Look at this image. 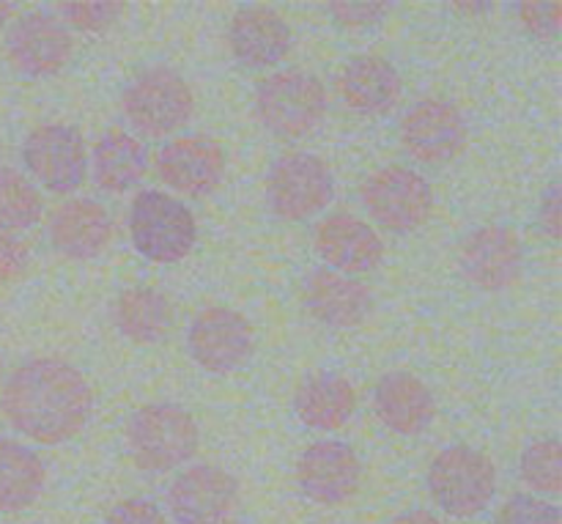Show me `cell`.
Returning a JSON list of instances; mask_svg holds the SVG:
<instances>
[{"mask_svg": "<svg viewBox=\"0 0 562 524\" xmlns=\"http://www.w3.org/2000/svg\"><path fill=\"white\" fill-rule=\"evenodd\" d=\"M44 489V465L31 448L0 437V511L14 514L38 500Z\"/></svg>", "mask_w": 562, "mask_h": 524, "instance_id": "484cf974", "label": "cell"}, {"mask_svg": "<svg viewBox=\"0 0 562 524\" xmlns=\"http://www.w3.org/2000/svg\"><path fill=\"white\" fill-rule=\"evenodd\" d=\"M362 203L379 225L409 234L431 218L434 192L431 185L415 170L404 165H387L366 179Z\"/></svg>", "mask_w": 562, "mask_h": 524, "instance_id": "52a82bcc", "label": "cell"}, {"mask_svg": "<svg viewBox=\"0 0 562 524\" xmlns=\"http://www.w3.org/2000/svg\"><path fill=\"white\" fill-rule=\"evenodd\" d=\"M294 410L305 426L318 432H335L346 426L357 410V393L349 379L338 374H313L300 384Z\"/></svg>", "mask_w": 562, "mask_h": 524, "instance_id": "603a6c76", "label": "cell"}, {"mask_svg": "<svg viewBox=\"0 0 562 524\" xmlns=\"http://www.w3.org/2000/svg\"><path fill=\"white\" fill-rule=\"evenodd\" d=\"M296 483L318 505H344L360 492L362 465L355 450L335 439L313 443L296 461Z\"/></svg>", "mask_w": 562, "mask_h": 524, "instance_id": "4fadbf2b", "label": "cell"}, {"mask_svg": "<svg viewBox=\"0 0 562 524\" xmlns=\"http://www.w3.org/2000/svg\"><path fill=\"white\" fill-rule=\"evenodd\" d=\"M42 218V196L22 174L0 168V231L31 228Z\"/></svg>", "mask_w": 562, "mask_h": 524, "instance_id": "4316f807", "label": "cell"}, {"mask_svg": "<svg viewBox=\"0 0 562 524\" xmlns=\"http://www.w3.org/2000/svg\"><path fill=\"white\" fill-rule=\"evenodd\" d=\"M157 174L170 190L184 196H206L217 190L225 174V152L203 135L176 137L157 154Z\"/></svg>", "mask_w": 562, "mask_h": 524, "instance_id": "2e32d148", "label": "cell"}, {"mask_svg": "<svg viewBox=\"0 0 562 524\" xmlns=\"http://www.w3.org/2000/svg\"><path fill=\"white\" fill-rule=\"evenodd\" d=\"M428 492L450 516L470 520L488 509L497 492V470L486 454L467 445L445 448L428 467Z\"/></svg>", "mask_w": 562, "mask_h": 524, "instance_id": "7a4b0ae2", "label": "cell"}, {"mask_svg": "<svg viewBox=\"0 0 562 524\" xmlns=\"http://www.w3.org/2000/svg\"><path fill=\"white\" fill-rule=\"evenodd\" d=\"M401 143L417 163H450L467 146L464 115L442 99H423L401 121Z\"/></svg>", "mask_w": 562, "mask_h": 524, "instance_id": "7c38bea8", "label": "cell"}, {"mask_svg": "<svg viewBox=\"0 0 562 524\" xmlns=\"http://www.w3.org/2000/svg\"><path fill=\"white\" fill-rule=\"evenodd\" d=\"M25 168L47 187L49 192H75L86 181L88 154L82 135L69 124L36 126L22 143Z\"/></svg>", "mask_w": 562, "mask_h": 524, "instance_id": "9c48e42d", "label": "cell"}, {"mask_svg": "<svg viewBox=\"0 0 562 524\" xmlns=\"http://www.w3.org/2000/svg\"><path fill=\"white\" fill-rule=\"evenodd\" d=\"M459 264L472 286L483 291H503L521 278L525 245L514 228L486 225L467 236Z\"/></svg>", "mask_w": 562, "mask_h": 524, "instance_id": "5bb4252c", "label": "cell"}, {"mask_svg": "<svg viewBox=\"0 0 562 524\" xmlns=\"http://www.w3.org/2000/svg\"><path fill=\"white\" fill-rule=\"evenodd\" d=\"M121 104L135 130L146 137H165L190 121L195 99L184 77L168 66H154L126 86Z\"/></svg>", "mask_w": 562, "mask_h": 524, "instance_id": "8992f818", "label": "cell"}, {"mask_svg": "<svg viewBox=\"0 0 562 524\" xmlns=\"http://www.w3.org/2000/svg\"><path fill=\"white\" fill-rule=\"evenodd\" d=\"M0 377H3V357H0Z\"/></svg>", "mask_w": 562, "mask_h": 524, "instance_id": "f35d334b", "label": "cell"}, {"mask_svg": "<svg viewBox=\"0 0 562 524\" xmlns=\"http://www.w3.org/2000/svg\"><path fill=\"white\" fill-rule=\"evenodd\" d=\"M521 22L527 31L538 38H558L562 3H521L519 5Z\"/></svg>", "mask_w": 562, "mask_h": 524, "instance_id": "4dcf8cb0", "label": "cell"}, {"mask_svg": "<svg viewBox=\"0 0 562 524\" xmlns=\"http://www.w3.org/2000/svg\"><path fill=\"white\" fill-rule=\"evenodd\" d=\"M192 360L209 374H231L252 355V327L231 308H206L187 333Z\"/></svg>", "mask_w": 562, "mask_h": 524, "instance_id": "8fae6325", "label": "cell"}, {"mask_svg": "<svg viewBox=\"0 0 562 524\" xmlns=\"http://www.w3.org/2000/svg\"><path fill=\"white\" fill-rule=\"evenodd\" d=\"M256 113L272 135L300 141L318 130L327 113V91L318 77L285 69L258 86Z\"/></svg>", "mask_w": 562, "mask_h": 524, "instance_id": "3957f363", "label": "cell"}, {"mask_svg": "<svg viewBox=\"0 0 562 524\" xmlns=\"http://www.w3.org/2000/svg\"><path fill=\"white\" fill-rule=\"evenodd\" d=\"M113 236V220L102 203L91 198H75L55 209L49 220V239L58 253L69 258H93L108 247Z\"/></svg>", "mask_w": 562, "mask_h": 524, "instance_id": "ffe728a7", "label": "cell"}, {"mask_svg": "<svg viewBox=\"0 0 562 524\" xmlns=\"http://www.w3.org/2000/svg\"><path fill=\"white\" fill-rule=\"evenodd\" d=\"M267 201L280 220L313 218L333 201V174L313 154H283L269 170Z\"/></svg>", "mask_w": 562, "mask_h": 524, "instance_id": "ba28073f", "label": "cell"}, {"mask_svg": "<svg viewBox=\"0 0 562 524\" xmlns=\"http://www.w3.org/2000/svg\"><path fill=\"white\" fill-rule=\"evenodd\" d=\"M329 11L344 25H373L379 16L387 14V3H333Z\"/></svg>", "mask_w": 562, "mask_h": 524, "instance_id": "836d02e7", "label": "cell"}, {"mask_svg": "<svg viewBox=\"0 0 562 524\" xmlns=\"http://www.w3.org/2000/svg\"><path fill=\"white\" fill-rule=\"evenodd\" d=\"M302 300L316 322L335 330L357 327L373 305V294L366 283L335 269H316L307 275Z\"/></svg>", "mask_w": 562, "mask_h": 524, "instance_id": "e0dca14e", "label": "cell"}, {"mask_svg": "<svg viewBox=\"0 0 562 524\" xmlns=\"http://www.w3.org/2000/svg\"><path fill=\"white\" fill-rule=\"evenodd\" d=\"M541 225L552 239H560V225H562V203H560V185L549 187V192L541 201Z\"/></svg>", "mask_w": 562, "mask_h": 524, "instance_id": "e575fe53", "label": "cell"}, {"mask_svg": "<svg viewBox=\"0 0 562 524\" xmlns=\"http://www.w3.org/2000/svg\"><path fill=\"white\" fill-rule=\"evenodd\" d=\"M231 53L250 69H267L291 53V27L283 16L263 5H247L236 11L228 25Z\"/></svg>", "mask_w": 562, "mask_h": 524, "instance_id": "d6986e66", "label": "cell"}, {"mask_svg": "<svg viewBox=\"0 0 562 524\" xmlns=\"http://www.w3.org/2000/svg\"><path fill=\"white\" fill-rule=\"evenodd\" d=\"M168 509L176 524H231L239 509V483L220 467H190L170 483Z\"/></svg>", "mask_w": 562, "mask_h": 524, "instance_id": "30bf717a", "label": "cell"}, {"mask_svg": "<svg viewBox=\"0 0 562 524\" xmlns=\"http://www.w3.org/2000/svg\"><path fill=\"white\" fill-rule=\"evenodd\" d=\"M494 524H562V516L558 505L543 503L532 494H514L499 509Z\"/></svg>", "mask_w": 562, "mask_h": 524, "instance_id": "f1b7e54d", "label": "cell"}, {"mask_svg": "<svg viewBox=\"0 0 562 524\" xmlns=\"http://www.w3.org/2000/svg\"><path fill=\"white\" fill-rule=\"evenodd\" d=\"M456 11H486L488 5H453Z\"/></svg>", "mask_w": 562, "mask_h": 524, "instance_id": "74e56055", "label": "cell"}, {"mask_svg": "<svg viewBox=\"0 0 562 524\" xmlns=\"http://www.w3.org/2000/svg\"><path fill=\"white\" fill-rule=\"evenodd\" d=\"M58 11L80 31H108L124 14V3H60Z\"/></svg>", "mask_w": 562, "mask_h": 524, "instance_id": "f546056e", "label": "cell"}, {"mask_svg": "<svg viewBox=\"0 0 562 524\" xmlns=\"http://www.w3.org/2000/svg\"><path fill=\"white\" fill-rule=\"evenodd\" d=\"M373 410L379 421L395 434H420L434 421V395L415 374L393 371L384 374L373 388Z\"/></svg>", "mask_w": 562, "mask_h": 524, "instance_id": "44dd1931", "label": "cell"}, {"mask_svg": "<svg viewBox=\"0 0 562 524\" xmlns=\"http://www.w3.org/2000/svg\"><path fill=\"white\" fill-rule=\"evenodd\" d=\"M387 524H442L431 511H406V514L395 516Z\"/></svg>", "mask_w": 562, "mask_h": 524, "instance_id": "d590c367", "label": "cell"}, {"mask_svg": "<svg viewBox=\"0 0 562 524\" xmlns=\"http://www.w3.org/2000/svg\"><path fill=\"white\" fill-rule=\"evenodd\" d=\"M148 154L137 137L130 132L113 130L104 132L93 146V181L108 192H126L146 176Z\"/></svg>", "mask_w": 562, "mask_h": 524, "instance_id": "cb8c5ba5", "label": "cell"}, {"mask_svg": "<svg viewBox=\"0 0 562 524\" xmlns=\"http://www.w3.org/2000/svg\"><path fill=\"white\" fill-rule=\"evenodd\" d=\"M130 236L135 250L148 261L176 264L195 245L198 225L179 198L146 190L132 203Z\"/></svg>", "mask_w": 562, "mask_h": 524, "instance_id": "5b68a950", "label": "cell"}, {"mask_svg": "<svg viewBox=\"0 0 562 524\" xmlns=\"http://www.w3.org/2000/svg\"><path fill=\"white\" fill-rule=\"evenodd\" d=\"M115 327L135 344H157L168 335L173 308L157 289H126L113 305Z\"/></svg>", "mask_w": 562, "mask_h": 524, "instance_id": "d4e9b609", "label": "cell"}, {"mask_svg": "<svg viewBox=\"0 0 562 524\" xmlns=\"http://www.w3.org/2000/svg\"><path fill=\"white\" fill-rule=\"evenodd\" d=\"M0 406L16 432L42 445H58L82 432L93 395L75 366L44 357L22 363L11 374Z\"/></svg>", "mask_w": 562, "mask_h": 524, "instance_id": "6da1fadb", "label": "cell"}, {"mask_svg": "<svg viewBox=\"0 0 562 524\" xmlns=\"http://www.w3.org/2000/svg\"><path fill=\"white\" fill-rule=\"evenodd\" d=\"M14 14V3H0V27L5 25V20H11Z\"/></svg>", "mask_w": 562, "mask_h": 524, "instance_id": "8d00e7d4", "label": "cell"}, {"mask_svg": "<svg viewBox=\"0 0 562 524\" xmlns=\"http://www.w3.org/2000/svg\"><path fill=\"white\" fill-rule=\"evenodd\" d=\"M338 93L355 113L384 115L401 97V77L387 58L357 55L338 77Z\"/></svg>", "mask_w": 562, "mask_h": 524, "instance_id": "7402d4cb", "label": "cell"}, {"mask_svg": "<svg viewBox=\"0 0 562 524\" xmlns=\"http://www.w3.org/2000/svg\"><path fill=\"white\" fill-rule=\"evenodd\" d=\"M5 53L22 75L47 77L69 64L75 53V38L55 16L31 11L11 25L5 36Z\"/></svg>", "mask_w": 562, "mask_h": 524, "instance_id": "9a60e30c", "label": "cell"}, {"mask_svg": "<svg viewBox=\"0 0 562 524\" xmlns=\"http://www.w3.org/2000/svg\"><path fill=\"white\" fill-rule=\"evenodd\" d=\"M521 478L541 494L562 492V448L558 439H538L521 454Z\"/></svg>", "mask_w": 562, "mask_h": 524, "instance_id": "83f0119b", "label": "cell"}, {"mask_svg": "<svg viewBox=\"0 0 562 524\" xmlns=\"http://www.w3.org/2000/svg\"><path fill=\"white\" fill-rule=\"evenodd\" d=\"M126 445L140 470L168 472L195 456L198 426L181 406L148 404L132 415Z\"/></svg>", "mask_w": 562, "mask_h": 524, "instance_id": "277c9868", "label": "cell"}, {"mask_svg": "<svg viewBox=\"0 0 562 524\" xmlns=\"http://www.w3.org/2000/svg\"><path fill=\"white\" fill-rule=\"evenodd\" d=\"M104 524H168L165 522V514L154 503L140 498L124 500V503L115 505L108 514Z\"/></svg>", "mask_w": 562, "mask_h": 524, "instance_id": "1f68e13d", "label": "cell"}, {"mask_svg": "<svg viewBox=\"0 0 562 524\" xmlns=\"http://www.w3.org/2000/svg\"><path fill=\"white\" fill-rule=\"evenodd\" d=\"M27 261H31L27 247L16 236L0 231V283H11V280L22 278Z\"/></svg>", "mask_w": 562, "mask_h": 524, "instance_id": "d6a6232c", "label": "cell"}, {"mask_svg": "<svg viewBox=\"0 0 562 524\" xmlns=\"http://www.w3.org/2000/svg\"><path fill=\"white\" fill-rule=\"evenodd\" d=\"M316 253L335 272H373L384 258V242L376 231L351 214H335L316 228Z\"/></svg>", "mask_w": 562, "mask_h": 524, "instance_id": "ac0fdd59", "label": "cell"}]
</instances>
